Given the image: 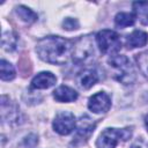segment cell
I'll return each mask as SVG.
<instances>
[{"label": "cell", "instance_id": "4", "mask_svg": "<svg viewBox=\"0 0 148 148\" xmlns=\"http://www.w3.org/2000/svg\"><path fill=\"white\" fill-rule=\"evenodd\" d=\"M96 42L102 53L116 54L121 49V40L119 35L113 30L104 29L96 35Z\"/></svg>", "mask_w": 148, "mask_h": 148}, {"label": "cell", "instance_id": "5", "mask_svg": "<svg viewBox=\"0 0 148 148\" xmlns=\"http://www.w3.org/2000/svg\"><path fill=\"white\" fill-rule=\"evenodd\" d=\"M73 59L76 62H86L94 57V44L89 36L81 37L73 46Z\"/></svg>", "mask_w": 148, "mask_h": 148}, {"label": "cell", "instance_id": "12", "mask_svg": "<svg viewBox=\"0 0 148 148\" xmlns=\"http://www.w3.org/2000/svg\"><path fill=\"white\" fill-rule=\"evenodd\" d=\"M135 22V15L132 13H118L114 17V23L118 28H126L133 25Z\"/></svg>", "mask_w": 148, "mask_h": 148}, {"label": "cell", "instance_id": "15", "mask_svg": "<svg viewBox=\"0 0 148 148\" xmlns=\"http://www.w3.org/2000/svg\"><path fill=\"white\" fill-rule=\"evenodd\" d=\"M1 80L3 81H10L15 77V69L10 62L2 59L1 60Z\"/></svg>", "mask_w": 148, "mask_h": 148}, {"label": "cell", "instance_id": "10", "mask_svg": "<svg viewBox=\"0 0 148 148\" xmlns=\"http://www.w3.org/2000/svg\"><path fill=\"white\" fill-rule=\"evenodd\" d=\"M53 97L58 102L69 103L77 99V92L67 86H60L53 91Z\"/></svg>", "mask_w": 148, "mask_h": 148}, {"label": "cell", "instance_id": "7", "mask_svg": "<svg viewBox=\"0 0 148 148\" xmlns=\"http://www.w3.org/2000/svg\"><path fill=\"white\" fill-rule=\"evenodd\" d=\"M88 108L94 113H105L111 108V99L110 96L104 92L99 91L92 95L88 101Z\"/></svg>", "mask_w": 148, "mask_h": 148}, {"label": "cell", "instance_id": "21", "mask_svg": "<svg viewBox=\"0 0 148 148\" xmlns=\"http://www.w3.org/2000/svg\"><path fill=\"white\" fill-rule=\"evenodd\" d=\"M145 125H146V128H147V131H148V114L145 117Z\"/></svg>", "mask_w": 148, "mask_h": 148}, {"label": "cell", "instance_id": "2", "mask_svg": "<svg viewBox=\"0 0 148 148\" xmlns=\"http://www.w3.org/2000/svg\"><path fill=\"white\" fill-rule=\"evenodd\" d=\"M108 64L112 71V75L113 77L125 84H132L135 81V71L130 61V59L126 56L123 54H112L109 60Z\"/></svg>", "mask_w": 148, "mask_h": 148}, {"label": "cell", "instance_id": "9", "mask_svg": "<svg viewBox=\"0 0 148 148\" xmlns=\"http://www.w3.org/2000/svg\"><path fill=\"white\" fill-rule=\"evenodd\" d=\"M57 81V77L51 72H40L31 81L32 89H47L52 87Z\"/></svg>", "mask_w": 148, "mask_h": 148}, {"label": "cell", "instance_id": "13", "mask_svg": "<svg viewBox=\"0 0 148 148\" xmlns=\"http://www.w3.org/2000/svg\"><path fill=\"white\" fill-rule=\"evenodd\" d=\"M16 14H17V16H18L22 21H24V22H27V23L36 22L37 18H38L37 14H36L34 10H31L30 8H28V7H25V6H22V5L16 7Z\"/></svg>", "mask_w": 148, "mask_h": 148}, {"label": "cell", "instance_id": "14", "mask_svg": "<svg viewBox=\"0 0 148 148\" xmlns=\"http://www.w3.org/2000/svg\"><path fill=\"white\" fill-rule=\"evenodd\" d=\"M17 42L18 37L14 32H3L2 35V47L6 51H14L17 49Z\"/></svg>", "mask_w": 148, "mask_h": 148}, {"label": "cell", "instance_id": "20", "mask_svg": "<svg viewBox=\"0 0 148 148\" xmlns=\"http://www.w3.org/2000/svg\"><path fill=\"white\" fill-rule=\"evenodd\" d=\"M132 148H148V142L143 139H139L132 145Z\"/></svg>", "mask_w": 148, "mask_h": 148}, {"label": "cell", "instance_id": "17", "mask_svg": "<svg viewBox=\"0 0 148 148\" xmlns=\"http://www.w3.org/2000/svg\"><path fill=\"white\" fill-rule=\"evenodd\" d=\"M135 59H136L140 72L143 74V76L146 79H148V51L139 53Z\"/></svg>", "mask_w": 148, "mask_h": 148}, {"label": "cell", "instance_id": "16", "mask_svg": "<svg viewBox=\"0 0 148 148\" xmlns=\"http://www.w3.org/2000/svg\"><path fill=\"white\" fill-rule=\"evenodd\" d=\"M90 119L87 117V120H83V117L81 118L80 120V125H79V130H77V136H81L82 139L83 138H87L90 135V133L94 131V127H95V124L90 123L89 121Z\"/></svg>", "mask_w": 148, "mask_h": 148}, {"label": "cell", "instance_id": "8", "mask_svg": "<svg viewBox=\"0 0 148 148\" xmlns=\"http://www.w3.org/2000/svg\"><path fill=\"white\" fill-rule=\"evenodd\" d=\"M99 80L98 73L96 69L94 68H86L83 71H81L77 76H76V84L81 88V89H90L94 84L97 83V81Z\"/></svg>", "mask_w": 148, "mask_h": 148}, {"label": "cell", "instance_id": "1", "mask_svg": "<svg viewBox=\"0 0 148 148\" xmlns=\"http://www.w3.org/2000/svg\"><path fill=\"white\" fill-rule=\"evenodd\" d=\"M36 52L45 62L62 65L73 54V44L59 36H47L38 40Z\"/></svg>", "mask_w": 148, "mask_h": 148}, {"label": "cell", "instance_id": "19", "mask_svg": "<svg viewBox=\"0 0 148 148\" xmlns=\"http://www.w3.org/2000/svg\"><path fill=\"white\" fill-rule=\"evenodd\" d=\"M133 8H134V10L136 13H145L148 9V2H142V1L134 2L133 3Z\"/></svg>", "mask_w": 148, "mask_h": 148}, {"label": "cell", "instance_id": "11", "mask_svg": "<svg viewBox=\"0 0 148 148\" xmlns=\"http://www.w3.org/2000/svg\"><path fill=\"white\" fill-rule=\"evenodd\" d=\"M148 42V34L142 30H134L126 37V43L130 49L145 46Z\"/></svg>", "mask_w": 148, "mask_h": 148}, {"label": "cell", "instance_id": "18", "mask_svg": "<svg viewBox=\"0 0 148 148\" xmlns=\"http://www.w3.org/2000/svg\"><path fill=\"white\" fill-rule=\"evenodd\" d=\"M62 27H64V29H66V30H74V29H77V28H79V23H77L76 20L71 18V17H67V18L64 20Z\"/></svg>", "mask_w": 148, "mask_h": 148}, {"label": "cell", "instance_id": "6", "mask_svg": "<svg viewBox=\"0 0 148 148\" xmlns=\"http://www.w3.org/2000/svg\"><path fill=\"white\" fill-rule=\"evenodd\" d=\"M52 125L57 133H59L61 135H67L74 131L76 121H75V117L72 112L61 111L56 116Z\"/></svg>", "mask_w": 148, "mask_h": 148}, {"label": "cell", "instance_id": "3", "mask_svg": "<svg viewBox=\"0 0 148 148\" xmlns=\"http://www.w3.org/2000/svg\"><path fill=\"white\" fill-rule=\"evenodd\" d=\"M132 135L131 128H105L96 141L97 148H114L120 140L126 141Z\"/></svg>", "mask_w": 148, "mask_h": 148}]
</instances>
